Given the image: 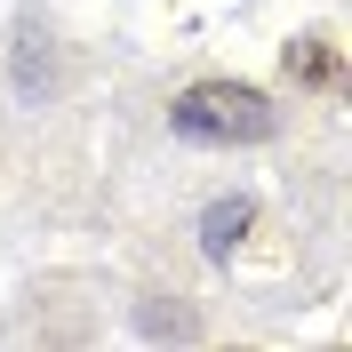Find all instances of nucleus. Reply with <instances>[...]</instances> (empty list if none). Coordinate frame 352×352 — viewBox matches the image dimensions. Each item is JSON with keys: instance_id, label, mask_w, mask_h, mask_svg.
I'll use <instances>...</instances> for the list:
<instances>
[{"instance_id": "obj_1", "label": "nucleus", "mask_w": 352, "mask_h": 352, "mask_svg": "<svg viewBox=\"0 0 352 352\" xmlns=\"http://www.w3.org/2000/svg\"><path fill=\"white\" fill-rule=\"evenodd\" d=\"M176 136H192V144H264L272 136V104H264L248 80H200L184 88L168 104Z\"/></svg>"}, {"instance_id": "obj_2", "label": "nucleus", "mask_w": 352, "mask_h": 352, "mask_svg": "<svg viewBox=\"0 0 352 352\" xmlns=\"http://www.w3.org/2000/svg\"><path fill=\"white\" fill-rule=\"evenodd\" d=\"M241 232H248V200H217V208L200 217V248H208V256H232Z\"/></svg>"}, {"instance_id": "obj_3", "label": "nucleus", "mask_w": 352, "mask_h": 352, "mask_svg": "<svg viewBox=\"0 0 352 352\" xmlns=\"http://www.w3.org/2000/svg\"><path fill=\"white\" fill-rule=\"evenodd\" d=\"M288 72H296V80H336V48L296 41V48H288Z\"/></svg>"}]
</instances>
